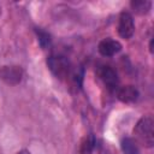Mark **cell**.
I'll use <instances>...</instances> for the list:
<instances>
[{
    "instance_id": "cell-3",
    "label": "cell",
    "mask_w": 154,
    "mask_h": 154,
    "mask_svg": "<svg viewBox=\"0 0 154 154\" xmlns=\"http://www.w3.org/2000/svg\"><path fill=\"white\" fill-rule=\"evenodd\" d=\"M22 77H23V70L20 66L10 65V66H2L0 69V78L10 85L18 84L22 81Z\"/></svg>"
},
{
    "instance_id": "cell-13",
    "label": "cell",
    "mask_w": 154,
    "mask_h": 154,
    "mask_svg": "<svg viewBox=\"0 0 154 154\" xmlns=\"http://www.w3.org/2000/svg\"><path fill=\"white\" fill-rule=\"evenodd\" d=\"M0 13H1V11H0Z\"/></svg>"
},
{
    "instance_id": "cell-4",
    "label": "cell",
    "mask_w": 154,
    "mask_h": 154,
    "mask_svg": "<svg viewBox=\"0 0 154 154\" xmlns=\"http://www.w3.org/2000/svg\"><path fill=\"white\" fill-rule=\"evenodd\" d=\"M135 32V23L134 18L129 12H122L118 22V34L120 37L128 40Z\"/></svg>"
},
{
    "instance_id": "cell-12",
    "label": "cell",
    "mask_w": 154,
    "mask_h": 154,
    "mask_svg": "<svg viewBox=\"0 0 154 154\" xmlns=\"http://www.w3.org/2000/svg\"><path fill=\"white\" fill-rule=\"evenodd\" d=\"M17 154H31L29 150H26V149H22V150H19Z\"/></svg>"
},
{
    "instance_id": "cell-10",
    "label": "cell",
    "mask_w": 154,
    "mask_h": 154,
    "mask_svg": "<svg viewBox=\"0 0 154 154\" xmlns=\"http://www.w3.org/2000/svg\"><path fill=\"white\" fill-rule=\"evenodd\" d=\"M35 32L37 35V40H38V43H40L41 48L47 49L51 46V42H52L51 35L47 31H45L43 29H41V28H36L35 29Z\"/></svg>"
},
{
    "instance_id": "cell-2",
    "label": "cell",
    "mask_w": 154,
    "mask_h": 154,
    "mask_svg": "<svg viewBox=\"0 0 154 154\" xmlns=\"http://www.w3.org/2000/svg\"><path fill=\"white\" fill-rule=\"evenodd\" d=\"M47 66L52 73L60 79L67 77L71 73V64L64 55H49L47 58Z\"/></svg>"
},
{
    "instance_id": "cell-8",
    "label": "cell",
    "mask_w": 154,
    "mask_h": 154,
    "mask_svg": "<svg viewBox=\"0 0 154 154\" xmlns=\"http://www.w3.org/2000/svg\"><path fill=\"white\" fill-rule=\"evenodd\" d=\"M120 146H122V150L124 154H140V149H138L136 141L130 137L123 138Z\"/></svg>"
},
{
    "instance_id": "cell-6",
    "label": "cell",
    "mask_w": 154,
    "mask_h": 154,
    "mask_svg": "<svg viewBox=\"0 0 154 154\" xmlns=\"http://www.w3.org/2000/svg\"><path fill=\"white\" fill-rule=\"evenodd\" d=\"M99 53L103 57H112L114 54H117L118 52H120L122 49V45L113 38H105L102 40L99 46H97Z\"/></svg>"
},
{
    "instance_id": "cell-7",
    "label": "cell",
    "mask_w": 154,
    "mask_h": 154,
    "mask_svg": "<svg viewBox=\"0 0 154 154\" xmlns=\"http://www.w3.org/2000/svg\"><path fill=\"white\" fill-rule=\"evenodd\" d=\"M140 96L138 90L132 85H124L117 89V97L125 103L135 102Z\"/></svg>"
},
{
    "instance_id": "cell-1",
    "label": "cell",
    "mask_w": 154,
    "mask_h": 154,
    "mask_svg": "<svg viewBox=\"0 0 154 154\" xmlns=\"http://www.w3.org/2000/svg\"><path fill=\"white\" fill-rule=\"evenodd\" d=\"M134 135L136 136L137 141L144 144L146 147H152L154 144V123L150 117L141 118L135 129Z\"/></svg>"
},
{
    "instance_id": "cell-11",
    "label": "cell",
    "mask_w": 154,
    "mask_h": 154,
    "mask_svg": "<svg viewBox=\"0 0 154 154\" xmlns=\"http://www.w3.org/2000/svg\"><path fill=\"white\" fill-rule=\"evenodd\" d=\"M95 143L96 142H95V138L93 135L85 137L81 146V154H91L95 148Z\"/></svg>"
},
{
    "instance_id": "cell-5",
    "label": "cell",
    "mask_w": 154,
    "mask_h": 154,
    "mask_svg": "<svg viewBox=\"0 0 154 154\" xmlns=\"http://www.w3.org/2000/svg\"><path fill=\"white\" fill-rule=\"evenodd\" d=\"M100 78L102 79L103 84L109 89V90H116L118 89V75L116 72V70L108 65H103L100 69Z\"/></svg>"
},
{
    "instance_id": "cell-9",
    "label": "cell",
    "mask_w": 154,
    "mask_h": 154,
    "mask_svg": "<svg viewBox=\"0 0 154 154\" xmlns=\"http://www.w3.org/2000/svg\"><path fill=\"white\" fill-rule=\"evenodd\" d=\"M130 5H131L132 10L138 14L147 13L152 7V2L148 0H135V1H131Z\"/></svg>"
}]
</instances>
